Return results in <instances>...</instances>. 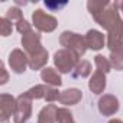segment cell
Listing matches in <instances>:
<instances>
[{"label": "cell", "instance_id": "13", "mask_svg": "<svg viewBox=\"0 0 123 123\" xmlns=\"http://www.w3.org/2000/svg\"><path fill=\"white\" fill-rule=\"evenodd\" d=\"M88 88L94 93V94H101L106 88V74L100 73V71H96L90 81H88Z\"/></svg>", "mask_w": 123, "mask_h": 123}, {"label": "cell", "instance_id": "8", "mask_svg": "<svg viewBox=\"0 0 123 123\" xmlns=\"http://www.w3.org/2000/svg\"><path fill=\"white\" fill-rule=\"evenodd\" d=\"M119 100L113 94H104L98 100V110L103 116H113L119 111Z\"/></svg>", "mask_w": 123, "mask_h": 123}, {"label": "cell", "instance_id": "22", "mask_svg": "<svg viewBox=\"0 0 123 123\" xmlns=\"http://www.w3.org/2000/svg\"><path fill=\"white\" fill-rule=\"evenodd\" d=\"M5 18H6V19H9L10 22H12V20H15V19H16L18 22L23 19V18H22V12H20V9H18V7H10V9L7 10V13H6V16H5Z\"/></svg>", "mask_w": 123, "mask_h": 123}, {"label": "cell", "instance_id": "6", "mask_svg": "<svg viewBox=\"0 0 123 123\" xmlns=\"http://www.w3.org/2000/svg\"><path fill=\"white\" fill-rule=\"evenodd\" d=\"M29 65V56L26 55V52H23L22 49L16 48L10 52L9 55V67L13 73L16 74H22L26 71V67Z\"/></svg>", "mask_w": 123, "mask_h": 123}, {"label": "cell", "instance_id": "26", "mask_svg": "<svg viewBox=\"0 0 123 123\" xmlns=\"http://www.w3.org/2000/svg\"><path fill=\"white\" fill-rule=\"evenodd\" d=\"M0 70H2V78H0V84H6L7 83V80H9V74H7V71H6V68H5V64L2 62V68H0Z\"/></svg>", "mask_w": 123, "mask_h": 123}, {"label": "cell", "instance_id": "24", "mask_svg": "<svg viewBox=\"0 0 123 123\" xmlns=\"http://www.w3.org/2000/svg\"><path fill=\"white\" fill-rule=\"evenodd\" d=\"M16 29H18V32H20L22 35H25L26 32L32 31L31 25H29V23H28V20H25V19H22V20H19V22L16 23Z\"/></svg>", "mask_w": 123, "mask_h": 123}, {"label": "cell", "instance_id": "21", "mask_svg": "<svg viewBox=\"0 0 123 123\" xmlns=\"http://www.w3.org/2000/svg\"><path fill=\"white\" fill-rule=\"evenodd\" d=\"M0 33L2 36H9L12 33V22L6 18L0 19Z\"/></svg>", "mask_w": 123, "mask_h": 123}, {"label": "cell", "instance_id": "2", "mask_svg": "<svg viewBox=\"0 0 123 123\" xmlns=\"http://www.w3.org/2000/svg\"><path fill=\"white\" fill-rule=\"evenodd\" d=\"M59 42L65 49L74 52L78 58H81L86 51H87V43H86V38H83L81 35L78 33H74V32H70V31H65L61 33L59 36Z\"/></svg>", "mask_w": 123, "mask_h": 123}, {"label": "cell", "instance_id": "29", "mask_svg": "<svg viewBox=\"0 0 123 123\" xmlns=\"http://www.w3.org/2000/svg\"><path fill=\"white\" fill-rule=\"evenodd\" d=\"M120 9H122V13H123V3H120Z\"/></svg>", "mask_w": 123, "mask_h": 123}, {"label": "cell", "instance_id": "10", "mask_svg": "<svg viewBox=\"0 0 123 123\" xmlns=\"http://www.w3.org/2000/svg\"><path fill=\"white\" fill-rule=\"evenodd\" d=\"M83 98V91L78 88H67L65 91L61 93L59 96V103L64 106H74Z\"/></svg>", "mask_w": 123, "mask_h": 123}, {"label": "cell", "instance_id": "1", "mask_svg": "<svg viewBox=\"0 0 123 123\" xmlns=\"http://www.w3.org/2000/svg\"><path fill=\"white\" fill-rule=\"evenodd\" d=\"M119 3L109 2H88L87 7L94 20L103 26L109 33L123 38V20L119 18Z\"/></svg>", "mask_w": 123, "mask_h": 123}, {"label": "cell", "instance_id": "11", "mask_svg": "<svg viewBox=\"0 0 123 123\" xmlns=\"http://www.w3.org/2000/svg\"><path fill=\"white\" fill-rule=\"evenodd\" d=\"M86 43H87V48L93 51H100L104 46V35L96 29H91L86 35Z\"/></svg>", "mask_w": 123, "mask_h": 123}, {"label": "cell", "instance_id": "28", "mask_svg": "<svg viewBox=\"0 0 123 123\" xmlns=\"http://www.w3.org/2000/svg\"><path fill=\"white\" fill-rule=\"evenodd\" d=\"M0 123H9L7 119H0Z\"/></svg>", "mask_w": 123, "mask_h": 123}, {"label": "cell", "instance_id": "16", "mask_svg": "<svg viewBox=\"0 0 123 123\" xmlns=\"http://www.w3.org/2000/svg\"><path fill=\"white\" fill-rule=\"evenodd\" d=\"M91 74V64L86 59H81L78 61V64L75 65L74 71H73V75L74 77H81V78H86Z\"/></svg>", "mask_w": 123, "mask_h": 123}, {"label": "cell", "instance_id": "7", "mask_svg": "<svg viewBox=\"0 0 123 123\" xmlns=\"http://www.w3.org/2000/svg\"><path fill=\"white\" fill-rule=\"evenodd\" d=\"M22 46H23V49L26 51V54L29 56L33 55L35 52L41 51L43 48L42 43H41V35L36 33L35 31L26 32L25 35H22Z\"/></svg>", "mask_w": 123, "mask_h": 123}, {"label": "cell", "instance_id": "20", "mask_svg": "<svg viewBox=\"0 0 123 123\" xmlns=\"http://www.w3.org/2000/svg\"><path fill=\"white\" fill-rule=\"evenodd\" d=\"M56 122H58V123H75V122H74V117H73V113H71L68 109H65V107L58 109Z\"/></svg>", "mask_w": 123, "mask_h": 123}, {"label": "cell", "instance_id": "4", "mask_svg": "<svg viewBox=\"0 0 123 123\" xmlns=\"http://www.w3.org/2000/svg\"><path fill=\"white\" fill-rule=\"evenodd\" d=\"M32 116V98L23 93L16 98V111L13 114L15 123H26Z\"/></svg>", "mask_w": 123, "mask_h": 123}, {"label": "cell", "instance_id": "9", "mask_svg": "<svg viewBox=\"0 0 123 123\" xmlns=\"http://www.w3.org/2000/svg\"><path fill=\"white\" fill-rule=\"evenodd\" d=\"M16 111V98L10 94H2L0 96V116L2 119H7L13 116Z\"/></svg>", "mask_w": 123, "mask_h": 123}, {"label": "cell", "instance_id": "18", "mask_svg": "<svg viewBox=\"0 0 123 123\" xmlns=\"http://www.w3.org/2000/svg\"><path fill=\"white\" fill-rule=\"evenodd\" d=\"M94 62H96V67H97V71L103 73V74H107L111 68V64H110V61L104 56V55H96L94 58Z\"/></svg>", "mask_w": 123, "mask_h": 123}, {"label": "cell", "instance_id": "12", "mask_svg": "<svg viewBox=\"0 0 123 123\" xmlns=\"http://www.w3.org/2000/svg\"><path fill=\"white\" fill-rule=\"evenodd\" d=\"M41 78L46 86H51V87H59L62 84V80H61V75L58 74V71L51 68V67H46L42 70Z\"/></svg>", "mask_w": 123, "mask_h": 123}, {"label": "cell", "instance_id": "25", "mask_svg": "<svg viewBox=\"0 0 123 123\" xmlns=\"http://www.w3.org/2000/svg\"><path fill=\"white\" fill-rule=\"evenodd\" d=\"M45 6L51 10H59V9H62L64 6H67V2H62V3H52V2H45Z\"/></svg>", "mask_w": 123, "mask_h": 123}, {"label": "cell", "instance_id": "19", "mask_svg": "<svg viewBox=\"0 0 123 123\" xmlns=\"http://www.w3.org/2000/svg\"><path fill=\"white\" fill-rule=\"evenodd\" d=\"M110 64L114 70L117 71H123V49L122 51H116V52H110Z\"/></svg>", "mask_w": 123, "mask_h": 123}, {"label": "cell", "instance_id": "3", "mask_svg": "<svg viewBox=\"0 0 123 123\" xmlns=\"http://www.w3.org/2000/svg\"><path fill=\"white\" fill-rule=\"evenodd\" d=\"M54 64L59 73L65 74V73L74 71L75 65L78 64V56L68 49H59L54 55Z\"/></svg>", "mask_w": 123, "mask_h": 123}, {"label": "cell", "instance_id": "27", "mask_svg": "<svg viewBox=\"0 0 123 123\" xmlns=\"http://www.w3.org/2000/svg\"><path fill=\"white\" fill-rule=\"evenodd\" d=\"M109 123H123L120 119H111V120H109Z\"/></svg>", "mask_w": 123, "mask_h": 123}, {"label": "cell", "instance_id": "17", "mask_svg": "<svg viewBox=\"0 0 123 123\" xmlns=\"http://www.w3.org/2000/svg\"><path fill=\"white\" fill-rule=\"evenodd\" d=\"M51 86H46V84H39V86H35V87H32V88H29L28 91H26V94L33 100H39V98H45V96H46V91H48V88H49Z\"/></svg>", "mask_w": 123, "mask_h": 123}, {"label": "cell", "instance_id": "14", "mask_svg": "<svg viewBox=\"0 0 123 123\" xmlns=\"http://www.w3.org/2000/svg\"><path fill=\"white\" fill-rule=\"evenodd\" d=\"M46 62H48V51L45 48H42L41 51H38V52H35L33 55L29 56V67L33 71L43 68Z\"/></svg>", "mask_w": 123, "mask_h": 123}, {"label": "cell", "instance_id": "5", "mask_svg": "<svg viewBox=\"0 0 123 123\" xmlns=\"http://www.w3.org/2000/svg\"><path fill=\"white\" fill-rule=\"evenodd\" d=\"M32 20H33V25H35V28H36L38 31L46 32V33L55 31V28H56V25H58V23H56V19H55L54 16L45 13V12L41 10V9H38V10L33 12Z\"/></svg>", "mask_w": 123, "mask_h": 123}, {"label": "cell", "instance_id": "15", "mask_svg": "<svg viewBox=\"0 0 123 123\" xmlns=\"http://www.w3.org/2000/svg\"><path fill=\"white\" fill-rule=\"evenodd\" d=\"M56 113H58V107L55 104L45 106L38 114V123H55L56 122Z\"/></svg>", "mask_w": 123, "mask_h": 123}, {"label": "cell", "instance_id": "23", "mask_svg": "<svg viewBox=\"0 0 123 123\" xmlns=\"http://www.w3.org/2000/svg\"><path fill=\"white\" fill-rule=\"evenodd\" d=\"M59 96H61V93H59L55 87H49V88H48V91H46L45 100H46L48 103H54V101L59 100Z\"/></svg>", "mask_w": 123, "mask_h": 123}]
</instances>
